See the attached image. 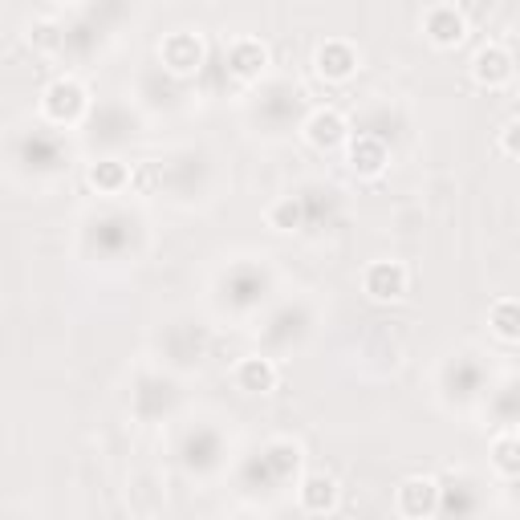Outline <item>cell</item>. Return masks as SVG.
I'll list each match as a JSON object with an SVG mask.
<instances>
[{
  "mask_svg": "<svg viewBox=\"0 0 520 520\" xmlns=\"http://www.w3.org/2000/svg\"><path fill=\"white\" fill-rule=\"evenodd\" d=\"M362 289L374 301H399L407 293V269L399 265V260H374L362 277Z\"/></svg>",
  "mask_w": 520,
  "mask_h": 520,
  "instance_id": "obj_1",
  "label": "cell"
},
{
  "mask_svg": "<svg viewBox=\"0 0 520 520\" xmlns=\"http://www.w3.org/2000/svg\"><path fill=\"white\" fill-rule=\"evenodd\" d=\"M82 110H86V90H82L78 82L61 78V82H53V86L45 90V114H49L53 122H74Z\"/></svg>",
  "mask_w": 520,
  "mask_h": 520,
  "instance_id": "obj_2",
  "label": "cell"
},
{
  "mask_svg": "<svg viewBox=\"0 0 520 520\" xmlns=\"http://www.w3.org/2000/svg\"><path fill=\"white\" fill-rule=\"evenodd\" d=\"M423 29H427V37H431L439 49H451V45H460V41H464L468 21H464V13H455L451 5H439V9L427 13Z\"/></svg>",
  "mask_w": 520,
  "mask_h": 520,
  "instance_id": "obj_3",
  "label": "cell"
},
{
  "mask_svg": "<svg viewBox=\"0 0 520 520\" xmlns=\"http://www.w3.org/2000/svg\"><path fill=\"white\" fill-rule=\"evenodd\" d=\"M399 512H407V516H431V512H439V484L427 480V476L403 480V488H399Z\"/></svg>",
  "mask_w": 520,
  "mask_h": 520,
  "instance_id": "obj_4",
  "label": "cell"
},
{
  "mask_svg": "<svg viewBox=\"0 0 520 520\" xmlns=\"http://www.w3.org/2000/svg\"><path fill=\"white\" fill-rule=\"evenodd\" d=\"M317 70L321 78H330V82H346L354 70H358V53L350 41H325L317 49Z\"/></svg>",
  "mask_w": 520,
  "mask_h": 520,
  "instance_id": "obj_5",
  "label": "cell"
},
{
  "mask_svg": "<svg viewBox=\"0 0 520 520\" xmlns=\"http://www.w3.org/2000/svg\"><path fill=\"white\" fill-rule=\"evenodd\" d=\"M200 61H204V45L200 37H191V33H175L163 41V65L175 74H191V70H200Z\"/></svg>",
  "mask_w": 520,
  "mask_h": 520,
  "instance_id": "obj_6",
  "label": "cell"
},
{
  "mask_svg": "<svg viewBox=\"0 0 520 520\" xmlns=\"http://www.w3.org/2000/svg\"><path fill=\"white\" fill-rule=\"evenodd\" d=\"M472 74H476V82L480 86H504L508 78H512V57L500 49V45H484L480 53H476V61H472Z\"/></svg>",
  "mask_w": 520,
  "mask_h": 520,
  "instance_id": "obj_7",
  "label": "cell"
},
{
  "mask_svg": "<svg viewBox=\"0 0 520 520\" xmlns=\"http://www.w3.org/2000/svg\"><path fill=\"white\" fill-rule=\"evenodd\" d=\"M236 386L248 390V395H265V390H273V386H277V366H273V358H260V354L244 358V362L236 366Z\"/></svg>",
  "mask_w": 520,
  "mask_h": 520,
  "instance_id": "obj_8",
  "label": "cell"
},
{
  "mask_svg": "<svg viewBox=\"0 0 520 520\" xmlns=\"http://www.w3.org/2000/svg\"><path fill=\"white\" fill-rule=\"evenodd\" d=\"M305 139H309L313 147H321V151L338 147V143L346 139V118H342L338 110H317V114L305 122Z\"/></svg>",
  "mask_w": 520,
  "mask_h": 520,
  "instance_id": "obj_9",
  "label": "cell"
},
{
  "mask_svg": "<svg viewBox=\"0 0 520 520\" xmlns=\"http://www.w3.org/2000/svg\"><path fill=\"white\" fill-rule=\"evenodd\" d=\"M228 65H232L236 78H260L269 65V49L260 41H236L232 53H228Z\"/></svg>",
  "mask_w": 520,
  "mask_h": 520,
  "instance_id": "obj_10",
  "label": "cell"
},
{
  "mask_svg": "<svg viewBox=\"0 0 520 520\" xmlns=\"http://www.w3.org/2000/svg\"><path fill=\"white\" fill-rule=\"evenodd\" d=\"M297 496H301L305 512H330L338 504V480L334 476H305Z\"/></svg>",
  "mask_w": 520,
  "mask_h": 520,
  "instance_id": "obj_11",
  "label": "cell"
},
{
  "mask_svg": "<svg viewBox=\"0 0 520 520\" xmlns=\"http://www.w3.org/2000/svg\"><path fill=\"white\" fill-rule=\"evenodd\" d=\"M350 163L358 175H378L386 167V143L374 139V135H358L354 147H350Z\"/></svg>",
  "mask_w": 520,
  "mask_h": 520,
  "instance_id": "obj_12",
  "label": "cell"
},
{
  "mask_svg": "<svg viewBox=\"0 0 520 520\" xmlns=\"http://www.w3.org/2000/svg\"><path fill=\"white\" fill-rule=\"evenodd\" d=\"M488 321H492L496 338H504V342H520V301H512V297L496 301L492 313H488Z\"/></svg>",
  "mask_w": 520,
  "mask_h": 520,
  "instance_id": "obj_13",
  "label": "cell"
},
{
  "mask_svg": "<svg viewBox=\"0 0 520 520\" xmlns=\"http://www.w3.org/2000/svg\"><path fill=\"white\" fill-rule=\"evenodd\" d=\"M126 179H130V171H126L118 159H102V163L90 167V183H94L98 191H118Z\"/></svg>",
  "mask_w": 520,
  "mask_h": 520,
  "instance_id": "obj_14",
  "label": "cell"
},
{
  "mask_svg": "<svg viewBox=\"0 0 520 520\" xmlns=\"http://www.w3.org/2000/svg\"><path fill=\"white\" fill-rule=\"evenodd\" d=\"M269 220H273V228H281V232H293V228H301V200H293V195H285L281 204H273V208H269Z\"/></svg>",
  "mask_w": 520,
  "mask_h": 520,
  "instance_id": "obj_15",
  "label": "cell"
},
{
  "mask_svg": "<svg viewBox=\"0 0 520 520\" xmlns=\"http://www.w3.org/2000/svg\"><path fill=\"white\" fill-rule=\"evenodd\" d=\"M492 455H496V468L500 472H508V476H520V439H496V447H492Z\"/></svg>",
  "mask_w": 520,
  "mask_h": 520,
  "instance_id": "obj_16",
  "label": "cell"
},
{
  "mask_svg": "<svg viewBox=\"0 0 520 520\" xmlns=\"http://www.w3.org/2000/svg\"><path fill=\"white\" fill-rule=\"evenodd\" d=\"M500 147H504L512 159H520V118H512V122L500 130Z\"/></svg>",
  "mask_w": 520,
  "mask_h": 520,
  "instance_id": "obj_17",
  "label": "cell"
}]
</instances>
